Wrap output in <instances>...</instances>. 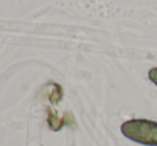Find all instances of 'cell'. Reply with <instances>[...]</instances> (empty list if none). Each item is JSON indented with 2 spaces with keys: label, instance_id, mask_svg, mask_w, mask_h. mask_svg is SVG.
Listing matches in <instances>:
<instances>
[{
  "label": "cell",
  "instance_id": "1",
  "mask_svg": "<svg viewBox=\"0 0 157 146\" xmlns=\"http://www.w3.org/2000/svg\"><path fill=\"white\" fill-rule=\"evenodd\" d=\"M127 139L147 146H157V123L149 119H129L121 126Z\"/></svg>",
  "mask_w": 157,
  "mask_h": 146
},
{
  "label": "cell",
  "instance_id": "2",
  "mask_svg": "<svg viewBox=\"0 0 157 146\" xmlns=\"http://www.w3.org/2000/svg\"><path fill=\"white\" fill-rule=\"evenodd\" d=\"M47 114H48V125H49L50 129H52L54 131L60 130V128L63 125V119L59 118L58 114L52 109H50V108L47 109Z\"/></svg>",
  "mask_w": 157,
  "mask_h": 146
},
{
  "label": "cell",
  "instance_id": "3",
  "mask_svg": "<svg viewBox=\"0 0 157 146\" xmlns=\"http://www.w3.org/2000/svg\"><path fill=\"white\" fill-rule=\"evenodd\" d=\"M61 97H62V88H61L60 85L54 83V88L49 93V100L52 103H56L60 100Z\"/></svg>",
  "mask_w": 157,
  "mask_h": 146
},
{
  "label": "cell",
  "instance_id": "4",
  "mask_svg": "<svg viewBox=\"0 0 157 146\" xmlns=\"http://www.w3.org/2000/svg\"><path fill=\"white\" fill-rule=\"evenodd\" d=\"M149 79L157 85V67H154L152 69H150L149 72Z\"/></svg>",
  "mask_w": 157,
  "mask_h": 146
}]
</instances>
